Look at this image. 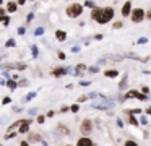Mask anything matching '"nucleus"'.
<instances>
[{
    "mask_svg": "<svg viewBox=\"0 0 151 146\" xmlns=\"http://www.w3.org/2000/svg\"><path fill=\"white\" fill-rule=\"evenodd\" d=\"M93 143H94V141H93V140L89 138V136L83 135L81 138H78V141H76V145H78V146H91Z\"/></svg>",
    "mask_w": 151,
    "mask_h": 146,
    "instance_id": "obj_7",
    "label": "nucleus"
},
{
    "mask_svg": "<svg viewBox=\"0 0 151 146\" xmlns=\"http://www.w3.org/2000/svg\"><path fill=\"white\" fill-rule=\"evenodd\" d=\"M122 26H124V23H122V21H115L114 24H112V28H114V29H119V28H122Z\"/></svg>",
    "mask_w": 151,
    "mask_h": 146,
    "instance_id": "obj_21",
    "label": "nucleus"
},
{
    "mask_svg": "<svg viewBox=\"0 0 151 146\" xmlns=\"http://www.w3.org/2000/svg\"><path fill=\"white\" fill-rule=\"evenodd\" d=\"M18 10V3L17 2H8L7 3V12L8 13H15Z\"/></svg>",
    "mask_w": 151,
    "mask_h": 146,
    "instance_id": "obj_11",
    "label": "nucleus"
},
{
    "mask_svg": "<svg viewBox=\"0 0 151 146\" xmlns=\"http://www.w3.org/2000/svg\"><path fill=\"white\" fill-rule=\"evenodd\" d=\"M7 86L10 88V89H15V88H17V83H15L13 80H10V81H8V84H7Z\"/></svg>",
    "mask_w": 151,
    "mask_h": 146,
    "instance_id": "obj_22",
    "label": "nucleus"
},
{
    "mask_svg": "<svg viewBox=\"0 0 151 146\" xmlns=\"http://www.w3.org/2000/svg\"><path fill=\"white\" fill-rule=\"evenodd\" d=\"M55 115V112H54V110H49V112H47V117H54Z\"/></svg>",
    "mask_w": 151,
    "mask_h": 146,
    "instance_id": "obj_34",
    "label": "nucleus"
},
{
    "mask_svg": "<svg viewBox=\"0 0 151 146\" xmlns=\"http://www.w3.org/2000/svg\"><path fill=\"white\" fill-rule=\"evenodd\" d=\"M127 123H130V125H133V127L138 125V122H137V119L133 117V114H127Z\"/></svg>",
    "mask_w": 151,
    "mask_h": 146,
    "instance_id": "obj_13",
    "label": "nucleus"
},
{
    "mask_svg": "<svg viewBox=\"0 0 151 146\" xmlns=\"http://www.w3.org/2000/svg\"><path fill=\"white\" fill-rule=\"evenodd\" d=\"M20 86H23V88H24V86H28V81H26V80H23V81L20 83Z\"/></svg>",
    "mask_w": 151,
    "mask_h": 146,
    "instance_id": "obj_35",
    "label": "nucleus"
},
{
    "mask_svg": "<svg viewBox=\"0 0 151 146\" xmlns=\"http://www.w3.org/2000/svg\"><path fill=\"white\" fill-rule=\"evenodd\" d=\"M130 19H132V23H135V24L141 23V21L145 19V10L140 8V6H137V8H132V12H130Z\"/></svg>",
    "mask_w": 151,
    "mask_h": 146,
    "instance_id": "obj_3",
    "label": "nucleus"
},
{
    "mask_svg": "<svg viewBox=\"0 0 151 146\" xmlns=\"http://www.w3.org/2000/svg\"><path fill=\"white\" fill-rule=\"evenodd\" d=\"M114 8L112 6H94V8H91V15H89V19H93V21H96L98 24H107V23H111L112 19H114Z\"/></svg>",
    "mask_w": 151,
    "mask_h": 146,
    "instance_id": "obj_1",
    "label": "nucleus"
},
{
    "mask_svg": "<svg viewBox=\"0 0 151 146\" xmlns=\"http://www.w3.org/2000/svg\"><path fill=\"white\" fill-rule=\"evenodd\" d=\"M34 34H36V36H41V34H44V28H37Z\"/></svg>",
    "mask_w": 151,
    "mask_h": 146,
    "instance_id": "obj_26",
    "label": "nucleus"
},
{
    "mask_svg": "<svg viewBox=\"0 0 151 146\" xmlns=\"http://www.w3.org/2000/svg\"><path fill=\"white\" fill-rule=\"evenodd\" d=\"M68 110H70V107H68V106H62V107H60V112H62V114L68 112Z\"/></svg>",
    "mask_w": 151,
    "mask_h": 146,
    "instance_id": "obj_25",
    "label": "nucleus"
},
{
    "mask_svg": "<svg viewBox=\"0 0 151 146\" xmlns=\"http://www.w3.org/2000/svg\"><path fill=\"white\" fill-rule=\"evenodd\" d=\"M0 19H2V23H4L5 26H8V23H10V18H8V16H2Z\"/></svg>",
    "mask_w": 151,
    "mask_h": 146,
    "instance_id": "obj_24",
    "label": "nucleus"
},
{
    "mask_svg": "<svg viewBox=\"0 0 151 146\" xmlns=\"http://www.w3.org/2000/svg\"><path fill=\"white\" fill-rule=\"evenodd\" d=\"M15 136H17V133L13 132V133H8V135L5 136V138H7V140H10V138H15Z\"/></svg>",
    "mask_w": 151,
    "mask_h": 146,
    "instance_id": "obj_31",
    "label": "nucleus"
},
{
    "mask_svg": "<svg viewBox=\"0 0 151 146\" xmlns=\"http://www.w3.org/2000/svg\"><path fill=\"white\" fill-rule=\"evenodd\" d=\"M59 130L63 133V135H70V130H68V127H65L62 122H59Z\"/></svg>",
    "mask_w": 151,
    "mask_h": 146,
    "instance_id": "obj_14",
    "label": "nucleus"
},
{
    "mask_svg": "<svg viewBox=\"0 0 151 146\" xmlns=\"http://www.w3.org/2000/svg\"><path fill=\"white\" fill-rule=\"evenodd\" d=\"M37 123H39V125H41V123H44V120H46V117H44V115H39V117H37Z\"/></svg>",
    "mask_w": 151,
    "mask_h": 146,
    "instance_id": "obj_27",
    "label": "nucleus"
},
{
    "mask_svg": "<svg viewBox=\"0 0 151 146\" xmlns=\"http://www.w3.org/2000/svg\"><path fill=\"white\" fill-rule=\"evenodd\" d=\"M24 2H26V0H18L17 3H18V5H24Z\"/></svg>",
    "mask_w": 151,
    "mask_h": 146,
    "instance_id": "obj_38",
    "label": "nucleus"
},
{
    "mask_svg": "<svg viewBox=\"0 0 151 146\" xmlns=\"http://www.w3.org/2000/svg\"><path fill=\"white\" fill-rule=\"evenodd\" d=\"M104 76L106 78H117L119 76V70H115V68H109V70L104 71Z\"/></svg>",
    "mask_w": 151,
    "mask_h": 146,
    "instance_id": "obj_9",
    "label": "nucleus"
},
{
    "mask_svg": "<svg viewBox=\"0 0 151 146\" xmlns=\"http://www.w3.org/2000/svg\"><path fill=\"white\" fill-rule=\"evenodd\" d=\"M55 39L59 42H63L67 39V32L63 31V29H57V31H55Z\"/></svg>",
    "mask_w": 151,
    "mask_h": 146,
    "instance_id": "obj_8",
    "label": "nucleus"
},
{
    "mask_svg": "<svg viewBox=\"0 0 151 146\" xmlns=\"http://www.w3.org/2000/svg\"><path fill=\"white\" fill-rule=\"evenodd\" d=\"M70 110H72L73 114H78L80 112V106L78 104H73V106H70Z\"/></svg>",
    "mask_w": 151,
    "mask_h": 146,
    "instance_id": "obj_16",
    "label": "nucleus"
},
{
    "mask_svg": "<svg viewBox=\"0 0 151 146\" xmlns=\"http://www.w3.org/2000/svg\"><path fill=\"white\" fill-rule=\"evenodd\" d=\"M4 13H5V10H4V8H0V18H2V15H4Z\"/></svg>",
    "mask_w": 151,
    "mask_h": 146,
    "instance_id": "obj_39",
    "label": "nucleus"
},
{
    "mask_svg": "<svg viewBox=\"0 0 151 146\" xmlns=\"http://www.w3.org/2000/svg\"><path fill=\"white\" fill-rule=\"evenodd\" d=\"M5 45H7V47H15V45H17V42H15V39H8Z\"/></svg>",
    "mask_w": 151,
    "mask_h": 146,
    "instance_id": "obj_20",
    "label": "nucleus"
},
{
    "mask_svg": "<svg viewBox=\"0 0 151 146\" xmlns=\"http://www.w3.org/2000/svg\"><path fill=\"white\" fill-rule=\"evenodd\" d=\"M65 73H67V70H65V68H62V67H57L55 70L52 71V75H54V76H63Z\"/></svg>",
    "mask_w": 151,
    "mask_h": 146,
    "instance_id": "obj_12",
    "label": "nucleus"
},
{
    "mask_svg": "<svg viewBox=\"0 0 151 146\" xmlns=\"http://www.w3.org/2000/svg\"><path fill=\"white\" fill-rule=\"evenodd\" d=\"M146 114H150V115H151V107H148V109H146Z\"/></svg>",
    "mask_w": 151,
    "mask_h": 146,
    "instance_id": "obj_40",
    "label": "nucleus"
},
{
    "mask_svg": "<svg viewBox=\"0 0 151 146\" xmlns=\"http://www.w3.org/2000/svg\"><path fill=\"white\" fill-rule=\"evenodd\" d=\"M86 99H88V96H85V94H83V96H80V97H78V102H85Z\"/></svg>",
    "mask_w": 151,
    "mask_h": 146,
    "instance_id": "obj_29",
    "label": "nucleus"
},
{
    "mask_svg": "<svg viewBox=\"0 0 151 146\" xmlns=\"http://www.w3.org/2000/svg\"><path fill=\"white\" fill-rule=\"evenodd\" d=\"M124 99H138V101H146L148 97H146V94H145V93H138V91L132 89V91H128V93L124 96Z\"/></svg>",
    "mask_w": 151,
    "mask_h": 146,
    "instance_id": "obj_5",
    "label": "nucleus"
},
{
    "mask_svg": "<svg viewBox=\"0 0 151 146\" xmlns=\"http://www.w3.org/2000/svg\"><path fill=\"white\" fill-rule=\"evenodd\" d=\"M141 91L146 94V93H150V88H148V86H141Z\"/></svg>",
    "mask_w": 151,
    "mask_h": 146,
    "instance_id": "obj_33",
    "label": "nucleus"
},
{
    "mask_svg": "<svg viewBox=\"0 0 151 146\" xmlns=\"http://www.w3.org/2000/svg\"><path fill=\"white\" fill-rule=\"evenodd\" d=\"M132 2L130 0H127V2L122 5V10H120V15H122V18H128L130 16V12H132Z\"/></svg>",
    "mask_w": 151,
    "mask_h": 146,
    "instance_id": "obj_6",
    "label": "nucleus"
},
{
    "mask_svg": "<svg viewBox=\"0 0 151 146\" xmlns=\"http://www.w3.org/2000/svg\"><path fill=\"white\" fill-rule=\"evenodd\" d=\"M39 141H41V135H37V133H29L28 143H39Z\"/></svg>",
    "mask_w": 151,
    "mask_h": 146,
    "instance_id": "obj_10",
    "label": "nucleus"
},
{
    "mask_svg": "<svg viewBox=\"0 0 151 146\" xmlns=\"http://www.w3.org/2000/svg\"><path fill=\"white\" fill-rule=\"evenodd\" d=\"M75 70H76V73H81L83 70H86V65L80 63V65H76V68H75Z\"/></svg>",
    "mask_w": 151,
    "mask_h": 146,
    "instance_id": "obj_17",
    "label": "nucleus"
},
{
    "mask_svg": "<svg viewBox=\"0 0 151 146\" xmlns=\"http://www.w3.org/2000/svg\"><path fill=\"white\" fill-rule=\"evenodd\" d=\"M119 88H120V89H125V88H127V76H125L124 80L120 81V84H119Z\"/></svg>",
    "mask_w": 151,
    "mask_h": 146,
    "instance_id": "obj_19",
    "label": "nucleus"
},
{
    "mask_svg": "<svg viewBox=\"0 0 151 146\" xmlns=\"http://www.w3.org/2000/svg\"><path fill=\"white\" fill-rule=\"evenodd\" d=\"M135 146V145H138V143L137 141H135V140H127V141H125V146Z\"/></svg>",
    "mask_w": 151,
    "mask_h": 146,
    "instance_id": "obj_23",
    "label": "nucleus"
},
{
    "mask_svg": "<svg viewBox=\"0 0 151 146\" xmlns=\"http://www.w3.org/2000/svg\"><path fill=\"white\" fill-rule=\"evenodd\" d=\"M10 101H12L10 97H5V99H4V104H8V102H10Z\"/></svg>",
    "mask_w": 151,
    "mask_h": 146,
    "instance_id": "obj_37",
    "label": "nucleus"
},
{
    "mask_svg": "<svg viewBox=\"0 0 151 146\" xmlns=\"http://www.w3.org/2000/svg\"><path fill=\"white\" fill-rule=\"evenodd\" d=\"M88 70H89V73H98V68L96 67H89Z\"/></svg>",
    "mask_w": 151,
    "mask_h": 146,
    "instance_id": "obj_30",
    "label": "nucleus"
},
{
    "mask_svg": "<svg viewBox=\"0 0 151 146\" xmlns=\"http://www.w3.org/2000/svg\"><path fill=\"white\" fill-rule=\"evenodd\" d=\"M145 19H150L151 21V10L150 12H145Z\"/></svg>",
    "mask_w": 151,
    "mask_h": 146,
    "instance_id": "obj_28",
    "label": "nucleus"
},
{
    "mask_svg": "<svg viewBox=\"0 0 151 146\" xmlns=\"http://www.w3.org/2000/svg\"><path fill=\"white\" fill-rule=\"evenodd\" d=\"M93 130H94V125H93L91 119H85L81 123H80V133H81V135L89 136L93 133Z\"/></svg>",
    "mask_w": 151,
    "mask_h": 146,
    "instance_id": "obj_4",
    "label": "nucleus"
},
{
    "mask_svg": "<svg viewBox=\"0 0 151 146\" xmlns=\"http://www.w3.org/2000/svg\"><path fill=\"white\" fill-rule=\"evenodd\" d=\"M124 112H125V114H140L141 109H125Z\"/></svg>",
    "mask_w": 151,
    "mask_h": 146,
    "instance_id": "obj_15",
    "label": "nucleus"
},
{
    "mask_svg": "<svg viewBox=\"0 0 151 146\" xmlns=\"http://www.w3.org/2000/svg\"><path fill=\"white\" fill-rule=\"evenodd\" d=\"M85 6H88V8H94L96 3L93 2V0H86V2H85Z\"/></svg>",
    "mask_w": 151,
    "mask_h": 146,
    "instance_id": "obj_18",
    "label": "nucleus"
},
{
    "mask_svg": "<svg viewBox=\"0 0 151 146\" xmlns=\"http://www.w3.org/2000/svg\"><path fill=\"white\" fill-rule=\"evenodd\" d=\"M57 55H59V58H60V60H65V54H63V52H59Z\"/></svg>",
    "mask_w": 151,
    "mask_h": 146,
    "instance_id": "obj_32",
    "label": "nucleus"
},
{
    "mask_svg": "<svg viewBox=\"0 0 151 146\" xmlns=\"http://www.w3.org/2000/svg\"><path fill=\"white\" fill-rule=\"evenodd\" d=\"M83 10H85V5H81L78 2H73L65 8V15L68 18H78V16L83 15Z\"/></svg>",
    "mask_w": 151,
    "mask_h": 146,
    "instance_id": "obj_2",
    "label": "nucleus"
},
{
    "mask_svg": "<svg viewBox=\"0 0 151 146\" xmlns=\"http://www.w3.org/2000/svg\"><path fill=\"white\" fill-rule=\"evenodd\" d=\"M18 34H24V28H20V29H18Z\"/></svg>",
    "mask_w": 151,
    "mask_h": 146,
    "instance_id": "obj_36",
    "label": "nucleus"
}]
</instances>
